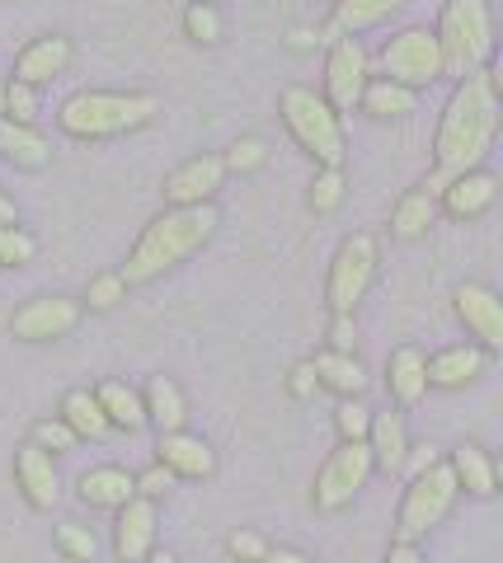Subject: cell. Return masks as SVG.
<instances>
[{"label": "cell", "mask_w": 503, "mask_h": 563, "mask_svg": "<svg viewBox=\"0 0 503 563\" xmlns=\"http://www.w3.org/2000/svg\"><path fill=\"white\" fill-rule=\"evenodd\" d=\"M494 132H499V70L480 66L466 80H457V90L442 109L438 141H433L438 174H433V184L424 192H442L447 179L480 169V161L494 146Z\"/></svg>", "instance_id": "6da1fadb"}, {"label": "cell", "mask_w": 503, "mask_h": 563, "mask_svg": "<svg viewBox=\"0 0 503 563\" xmlns=\"http://www.w3.org/2000/svg\"><path fill=\"white\" fill-rule=\"evenodd\" d=\"M217 225H221V217H217L212 202L161 211V217H155L146 231H142V240L132 244L123 273H118V277H123V287L128 291L132 287H151L155 277H165L170 268H179L184 258H194L203 244L217 235Z\"/></svg>", "instance_id": "7a4b0ae2"}, {"label": "cell", "mask_w": 503, "mask_h": 563, "mask_svg": "<svg viewBox=\"0 0 503 563\" xmlns=\"http://www.w3.org/2000/svg\"><path fill=\"white\" fill-rule=\"evenodd\" d=\"M161 99L142 90H80L57 109V128L76 141H109L155 122Z\"/></svg>", "instance_id": "3957f363"}, {"label": "cell", "mask_w": 503, "mask_h": 563, "mask_svg": "<svg viewBox=\"0 0 503 563\" xmlns=\"http://www.w3.org/2000/svg\"><path fill=\"white\" fill-rule=\"evenodd\" d=\"M438 52H442V76L466 80L471 70H480L494 52V24L484 0H447L442 24H438Z\"/></svg>", "instance_id": "277c9868"}, {"label": "cell", "mask_w": 503, "mask_h": 563, "mask_svg": "<svg viewBox=\"0 0 503 563\" xmlns=\"http://www.w3.org/2000/svg\"><path fill=\"white\" fill-rule=\"evenodd\" d=\"M283 122H287L292 141H297L320 169H343V151H349L343 146V122L316 90H302V85L283 90Z\"/></svg>", "instance_id": "5b68a950"}, {"label": "cell", "mask_w": 503, "mask_h": 563, "mask_svg": "<svg viewBox=\"0 0 503 563\" xmlns=\"http://www.w3.org/2000/svg\"><path fill=\"white\" fill-rule=\"evenodd\" d=\"M457 474L447 461H433L428 470H419L405 488V503H401V517H395V544H414L419 536H428L433 526H442L447 512L457 503Z\"/></svg>", "instance_id": "8992f818"}, {"label": "cell", "mask_w": 503, "mask_h": 563, "mask_svg": "<svg viewBox=\"0 0 503 563\" xmlns=\"http://www.w3.org/2000/svg\"><path fill=\"white\" fill-rule=\"evenodd\" d=\"M376 70L381 80L391 85H405V90L419 95L424 85H433L442 76V52H438V38H433V29H401L391 33L386 43L376 52Z\"/></svg>", "instance_id": "52a82bcc"}, {"label": "cell", "mask_w": 503, "mask_h": 563, "mask_svg": "<svg viewBox=\"0 0 503 563\" xmlns=\"http://www.w3.org/2000/svg\"><path fill=\"white\" fill-rule=\"evenodd\" d=\"M372 479V451L368 442H339L335 451H329V461L320 465L316 474V488H310V507L325 517L343 512L362 488H368Z\"/></svg>", "instance_id": "ba28073f"}, {"label": "cell", "mask_w": 503, "mask_h": 563, "mask_svg": "<svg viewBox=\"0 0 503 563\" xmlns=\"http://www.w3.org/2000/svg\"><path fill=\"white\" fill-rule=\"evenodd\" d=\"M376 277V240L372 235H349L335 250V263H329V282H325V296H329V314H353L358 301L368 296Z\"/></svg>", "instance_id": "9c48e42d"}, {"label": "cell", "mask_w": 503, "mask_h": 563, "mask_svg": "<svg viewBox=\"0 0 503 563\" xmlns=\"http://www.w3.org/2000/svg\"><path fill=\"white\" fill-rule=\"evenodd\" d=\"M372 70H368V52L358 47V38H335L329 47V62H325V103L335 113H353L362 90H368Z\"/></svg>", "instance_id": "30bf717a"}, {"label": "cell", "mask_w": 503, "mask_h": 563, "mask_svg": "<svg viewBox=\"0 0 503 563\" xmlns=\"http://www.w3.org/2000/svg\"><path fill=\"white\" fill-rule=\"evenodd\" d=\"M80 324V301L72 296H33L10 314V333L20 343H57Z\"/></svg>", "instance_id": "8fae6325"}, {"label": "cell", "mask_w": 503, "mask_h": 563, "mask_svg": "<svg viewBox=\"0 0 503 563\" xmlns=\"http://www.w3.org/2000/svg\"><path fill=\"white\" fill-rule=\"evenodd\" d=\"M452 306H457V320L466 324V333L475 339L480 352H503V301L484 287V282H461L452 291Z\"/></svg>", "instance_id": "7c38bea8"}, {"label": "cell", "mask_w": 503, "mask_h": 563, "mask_svg": "<svg viewBox=\"0 0 503 563\" xmlns=\"http://www.w3.org/2000/svg\"><path fill=\"white\" fill-rule=\"evenodd\" d=\"M221 184H227V165H221V155H194V161H184L165 179V202L170 207H203V202L217 198Z\"/></svg>", "instance_id": "4fadbf2b"}, {"label": "cell", "mask_w": 503, "mask_h": 563, "mask_svg": "<svg viewBox=\"0 0 503 563\" xmlns=\"http://www.w3.org/2000/svg\"><path fill=\"white\" fill-rule=\"evenodd\" d=\"M14 484H20L24 503L39 507V512H52L57 498H62V488H57V461H52L43 446H33V442L14 451Z\"/></svg>", "instance_id": "5bb4252c"}, {"label": "cell", "mask_w": 503, "mask_h": 563, "mask_svg": "<svg viewBox=\"0 0 503 563\" xmlns=\"http://www.w3.org/2000/svg\"><path fill=\"white\" fill-rule=\"evenodd\" d=\"M484 362H490V352H480L475 343L442 347L433 357H424V380L433 390H466V385H475L484 376Z\"/></svg>", "instance_id": "9a60e30c"}, {"label": "cell", "mask_w": 503, "mask_h": 563, "mask_svg": "<svg viewBox=\"0 0 503 563\" xmlns=\"http://www.w3.org/2000/svg\"><path fill=\"white\" fill-rule=\"evenodd\" d=\"M155 544V503L151 498H132L118 507L113 521V554L118 563H142Z\"/></svg>", "instance_id": "2e32d148"}, {"label": "cell", "mask_w": 503, "mask_h": 563, "mask_svg": "<svg viewBox=\"0 0 503 563\" xmlns=\"http://www.w3.org/2000/svg\"><path fill=\"white\" fill-rule=\"evenodd\" d=\"M66 66H72V43H66L62 33H43V38H33L20 52V57H14V76L10 80L29 85V90H39V85L57 80Z\"/></svg>", "instance_id": "e0dca14e"}, {"label": "cell", "mask_w": 503, "mask_h": 563, "mask_svg": "<svg viewBox=\"0 0 503 563\" xmlns=\"http://www.w3.org/2000/svg\"><path fill=\"white\" fill-rule=\"evenodd\" d=\"M499 198V179L494 174H484V169H471V174H457V179H447L442 184V211L452 221H471V217H484V211L494 207Z\"/></svg>", "instance_id": "ac0fdd59"}, {"label": "cell", "mask_w": 503, "mask_h": 563, "mask_svg": "<svg viewBox=\"0 0 503 563\" xmlns=\"http://www.w3.org/2000/svg\"><path fill=\"white\" fill-rule=\"evenodd\" d=\"M155 451H161L155 465H165L175 479H212V470H217L212 446H207L203 437H188V432H165L161 442H155Z\"/></svg>", "instance_id": "d6986e66"}, {"label": "cell", "mask_w": 503, "mask_h": 563, "mask_svg": "<svg viewBox=\"0 0 503 563\" xmlns=\"http://www.w3.org/2000/svg\"><path fill=\"white\" fill-rule=\"evenodd\" d=\"M368 451H372V470H381V474L405 470V461H409V437H405V418L395 413V409L372 413Z\"/></svg>", "instance_id": "ffe728a7"}, {"label": "cell", "mask_w": 503, "mask_h": 563, "mask_svg": "<svg viewBox=\"0 0 503 563\" xmlns=\"http://www.w3.org/2000/svg\"><path fill=\"white\" fill-rule=\"evenodd\" d=\"M76 498L85 507H109V512H118L123 503L136 498V479L128 470H118V465H99V470H85L80 479H76Z\"/></svg>", "instance_id": "44dd1931"}, {"label": "cell", "mask_w": 503, "mask_h": 563, "mask_svg": "<svg viewBox=\"0 0 503 563\" xmlns=\"http://www.w3.org/2000/svg\"><path fill=\"white\" fill-rule=\"evenodd\" d=\"M310 372H316V380L325 385V390H335L339 399H358L362 390H368V366H362L353 352H316L310 357Z\"/></svg>", "instance_id": "7402d4cb"}, {"label": "cell", "mask_w": 503, "mask_h": 563, "mask_svg": "<svg viewBox=\"0 0 503 563\" xmlns=\"http://www.w3.org/2000/svg\"><path fill=\"white\" fill-rule=\"evenodd\" d=\"M386 390L401 409H414L424 395H428V380H424V352L419 347H395L386 357Z\"/></svg>", "instance_id": "603a6c76"}, {"label": "cell", "mask_w": 503, "mask_h": 563, "mask_svg": "<svg viewBox=\"0 0 503 563\" xmlns=\"http://www.w3.org/2000/svg\"><path fill=\"white\" fill-rule=\"evenodd\" d=\"M142 409H146V428L155 432H184V418H188V404H184V390L170 376H151L146 395H142Z\"/></svg>", "instance_id": "cb8c5ba5"}, {"label": "cell", "mask_w": 503, "mask_h": 563, "mask_svg": "<svg viewBox=\"0 0 503 563\" xmlns=\"http://www.w3.org/2000/svg\"><path fill=\"white\" fill-rule=\"evenodd\" d=\"M95 399H99L103 418H109V428L128 432V437L146 428V409H142V395H136L132 385H123V380H103L99 390H95Z\"/></svg>", "instance_id": "d4e9b609"}, {"label": "cell", "mask_w": 503, "mask_h": 563, "mask_svg": "<svg viewBox=\"0 0 503 563\" xmlns=\"http://www.w3.org/2000/svg\"><path fill=\"white\" fill-rule=\"evenodd\" d=\"M447 465H452L461 493H475V498H494V493H499V470H494V461L480 446H471V442L457 446Z\"/></svg>", "instance_id": "484cf974"}, {"label": "cell", "mask_w": 503, "mask_h": 563, "mask_svg": "<svg viewBox=\"0 0 503 563\" xmlns=\"http://www.w3.org/2000/svg\"><path fill=\"white\" fill-rule=\"evenodd\" d=\"M433 221H438V198L424 188H409L391 211V235L395 240H424Z\"/></svg>", "instance_id": "4316f807"}, {"label": "cell", "mask_w": 503, "mask_h": 563, "mask_svg": "<svg viewBox=\"0 0 503 563\" xmlns=\"http://www.w3.org/2000/svg\"><path fill=\"white\" fill-rule=\"evenodd\" d=\"M66 428H72L76 437H85V442H103L113 428H109V418H103V409H99V399H95V390H72L62 399V413H57Z\"/></svg>", "instance_id": "83f0119b"}, {"label": "cell", "mask_w": 503, "mask_h": 563, "mask_svg": "<svg viewBox=\"0 0 503 563\" xmlns=\"http://www.w3.org/2000/svg\"><path fill=\"white\" fill-rule=\"evenodd\" d=\"M358 109L368 113V118H409L414 109H419V95L414 90H405V85H391V80H368V90H362V99H358Z\"/></svg>", "instance_id": "f1b7e54d"}, {"label": "cell", "mask_w": 503, "mask_h": 563, "mask_svg": "<svg viewBox=\"0 0 503 563\" xmlns=\"http://www.w3.org/2000/svg\"><path fill=\"white\" fill-rule=\"evenodd\" d=\"M0 155H6L10 165H20V169H43L52 151L33 128H20V122L0 118Z\"/></svg>", "instance_id": "f546056e"}, {"label": "cell", "mask_w": 503, "mask_h": 563, "mask_svg": "<svg viewBox=\"0 0 503 563\" xmlns=\"http://www.w3.org/2000/svg\"><path fill=\"white\" fill-rule=\"evenodd\" d=\"M401 5H409V0H339L335 10V29L343 33V38H353V33L362 29H376L381 20H391Z\"/></svg>", "instance_id": "4dcf8cb0"}, {"label": "cell", "mask_w": 503, "mask_h": 563, "mask_svg": "<svg viewBox=\"0 0 503 563\" xmlns=\"http://www.w3.org/2000/svg\"><path fill=\"white\" fill-rule=\"evenodd\" d=\"M57 550H62L66 559H72V563H95V554H99V540H95L90 526L62 521V526H57Z\"/></svg>", "instance_id": "1f68e13d"}, {"label": "cell", "mask_w": 503, "mask_h": 563, "mask_svg": "<svg viewBox=\"0 0 503 563\" xmlns=\"http://www.w3.org/2000/svg\"><path fill=\"white\" fill-rule=\"evenodd\" d=\"M0 118L20 122V128H33V118H39V90H29V85H20V80H6V103H0Z\"/></svg>", "instance_id": "d6a6232c"}, {"label": "cell", "mask_w": 503, "mask_h": 563, "mask_svg": "<svg viewBox=\"0 0 503 563\" xmlns=\"http://www.w3.org/2000/svg\"><path fill=\"white\" fill-rule=\"evenodd\" d=\"M335 428H339V442H368L372 409H368L362 399H339V409H335Z\"/></svg>", "instance_id": "836d02e7"}, {"label": "cell", "mask_w": 503, "mask_h": 563, "mask_svg": "<svg viewBox=\"0 0 503 563\" xmlns=\"http://www.w3.org/2000/svg\"><path fill=\"white\" fill-rule=\"evenodd\" d=\"M39 254V240L20 225H0V268H24Z\"/></svg>", "instance_id": "e575fe53"}, {"label": "cell", "mask_w": 503, "mask_h": 563, "mask_svg": "<svg viewBox=\"0 0 503 563\" xmlns=\"http://www.w3.org/2000/svg\"><path fill=\"white\" fill-rule=\"evenodd\" d=\"M128 301V287H123V277L118 273H99V277H90V287H85V306L90 310H113V306H123Z\"/></svg>", "instance_id": "d590c367"}, {"label": "cell", "mask_w": 503, "mask_h": 563, "mask_svg": "<svg viewBox=\"0 0 503 563\" xmlns=\"http://www.w3.org/2000/svg\"><path fill=\"white\" fill-rule=\"evenodd\" d=\"M339 202H343V169H320L316 184H310V211L329 217Z\"/></svg>", "instance_id": "8d00e7d4"}, {"label": "cell", "mask_w": 503, "mask_h": 563, "mask_svg": "<svg viewBox=\"0 0 503 563\" xmlns=\"http://www.w3.org/2000/svg\"><path fill=\"white\" fill-rule=\"evenodd\" d=\"M184 33L194 43H221V14H217V5H188L184 10Z\"/></svg>", "instance_id": "74e56055"}, {"label": "cell", "mask_w": 503, "mask_h": 563, "mask_svg": "<svg viewBox=\"0 0 503 563\" xmlns=\"http://www.w3.org/2000/svg\"><path fill=\"white\" fill-rule=\"evenodd\" d=\"M80 442V437L66 428L62 418H43V422H33V446H43L47 455H57V451H72Z\"/></svg>", "instance_id": "f35d334b"}, {"label": "cell", "mask_w": 503, "mask_h": 563, "mask_svg": "<svg viewBox=\"0 0 503 563\" xmlns=\"http://www.w3.org/2000/svg\"><path fill=\"white\" fill-rule=\"evenodd\" d=\"M269 161V146L264 141H254V136H245V141H236V146L221 155V165H227V174H250V169H259Z\"/></svg>", "instance_id": "ab89813d"}, {"label": "cell", "mask_w": 503, "mask_h": 563, "mask_svg": "<svg viewBox=\"0 0 503 563\" xmlns=\"http://www.w3.org/2000/svg\"><path fill=\"white\" fill-rule=\"evenodd\" d=\"M132 479H136V498H151V503L175 488V474H170L165 465H151L146 474H132Z\"/></svg>", "instance_id": "60d3db41"}, {"label": "cell", "mask_w": 503, "mask_h": 563, "mask_svg": "<svg viewBox=\"0 0 503 563\" xmlns=\"http://www.w3.org/2000/svg\"><path fill=\"white\" fill-rule=\"evenodd\" d=\"M264 536H254V531H236V536H227V554L231 559H240V563H259L264 559Z\"/></svg>", "instance_id": "b9f144b4"}, {"label": "cell", "mask_w": 503, "mask_h": 563, "mask_svg": "<svg viewBox=\"0 0 503 563\" xmlns=\"http://www.w3.org/2000/svg\"><path fill=\"white\" fill-rule=\"evenodd\" d=\"M353 347H358L353 314H335V320H329V352H353Z\"/></svg>", "instance_id": "7bdbcfd3"}, {"label": "cell", "mask_w": 503, "mask_h": 563, "mask_svg": "<svg viewBox=\"0 0 503 563\" xmlns=\"http://www.w3.org/2000/svg\"><path fill=\"white\" fill-rule=\"evenodd\" d=\"M287 390H292V399H310L320 390V380H316V372H310V362H297L287 372Z\"/></svg>", "instance_id": "ee69618b"}, {"label": "cell", "mask_w": 503, "mask_h": 563, "mask_svg": "<svg viewBox=\"0 0 503 563\" xmlns=\"http://www.w3.org/2000/svg\"><path fill=\"white\" fill-rule=\"evenodd\" d=\"M259 563H316L310 554H302V550H264V559Z\"/></svg>", "instance_id": "f6af8a7d"}, {"label": "cell", "mask_w": 503, "mask_h": 563, "mask_svg": "<svg viewBox=\"0 0 503 563\" xmlns=\"http://www.w3.org/2000/svg\"><path fill=\"white\" fill-rule=\"evenodd\" d=\"M386 563H424V554L414 550V544H391V554H386Z\"/></svg>", "instance_id": "bcb514c9"}, {"label": "cell", "mask_w": 503, "mask_h": 563, "mask_svg": "<svg viewBox=\"0 0 503 563\" xmlns=\"http://www.w3.org/2000/svg\"><path fill=\"white\" fill-rule=\"evenodd\" d=\"M287 43H292V47H310V43H316V29H292Z\"/></svg>", "instance_id": "7dc6e473"}, {"label": "cell", "mask_w": 503, "mask_h": 563, "mask_svg": "<svg viewBox=\"0 0 503 563\" xmlns=\"http://www.w3.org/2000/svg\"><path fill=\"white\" fill-rule=\"evenodd\" d=\"M0 225H20V221H14V202L6 198V192H0Z\"/></svg>", "instance_id": "c3c4849f"}, {"label": "cell", "mask_w": 503, "mask_h": 563, "mask_svg": "<svg viewBox=\"0 0 503 563\" xmlns=\"http://www.w3.org/2000/svg\"><path fill=\"white\" fill-rule=\"evenodd\" d=\"M433 461H438V451H433V446H424L419 455H414V474H419V470H428Z\"/></svg>", "instance_id": "681fc988"}, {"label": "cell", "mask_w": 503, "mask_h": 563, "mask_svg": "<svg viewBox=\"0 0 503 563\" xmlns=\"http://www.w3.org/2000/svg\"><path fill=\"white\" fill-rule=\"evenodd\" d=\"M142 563H179V559H175V554H170V550H151V554H146Z\"/></svg>", "instance_id": "f907efd6"}, {"label": "cell", "mask_w": 503, "mask_h": 563, "mask_svg": "<svg viewBox=\"0 0 503 563\" xmlns=\"http://www.w3.org/2000/svg\"><path fill=\"white\" fill-rule=\"evenodd\" d=\"M0 103H6V80H0Z\"/></svg>", "instance_id": "816d5d0a"}, {"label": "cell", "mask_w": 503, "mask_h": 563, "mask_svg": "<svg viewBox=\"0 0 503 563\" xmlns=\"http://www.w3.org/2000/svg\"><path fill=\"white\" fill-rule=\"evenodd\" d=\"M194 5H217V0H194Z\"/></svg>", "instance_id": "f5cc1de1"}]
</instances>
